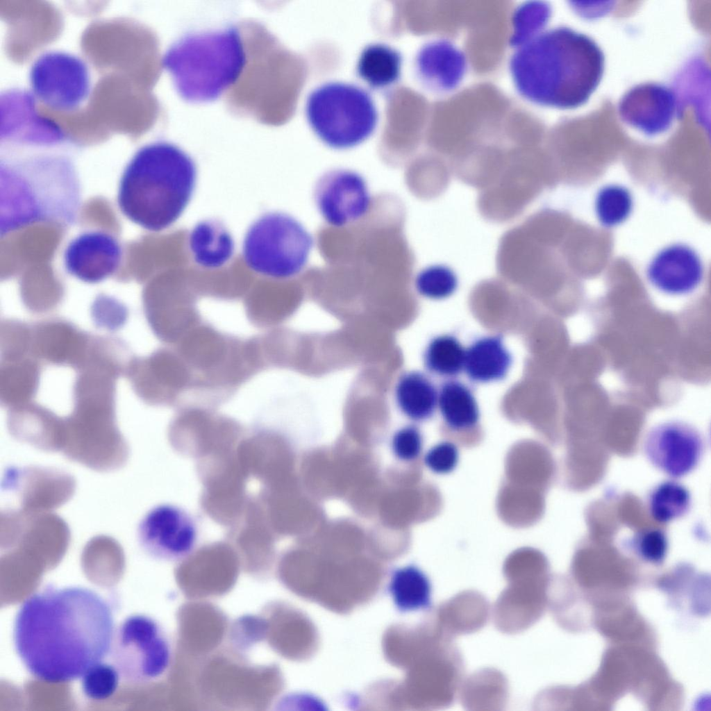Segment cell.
<instances>
[{"label":"cell","instance_id":"obj_1","mask_svg":"<svg viewBox=\"0 0 711 711\" xmlns=\"http://www.w3.org/2000/svg\"><path fill=\"white\" fill-rule=\"evenodd\" d=\"M110 604L81 586H46L21 605L13 626L15 651L35 678L51 683L81 678L110 651Z\"/></svg>","mask_w":711,"mask_h":711},{"label":"cell","instance_id":"obj_2","mask_svg":"<svg viewBox=\"0 0 711 711\" xmlns=\"http://www.w3.org/2000/svg\"><path fill=\"white\" fill-rule=\"evenodd\" d=\"M604 69L605 56L599 44L569 27L555 28L532 39L511 62L521 94L537 103L563 109L587 102Z\"/></svg>","mask_w":711,"mask_h":711},{"label":"cell","instance_id":"obj_3","mask_svg":"<svg viewBox=\"0 0 711 711\" xmlns=\"http://www.w3.org/2000/svg\"><path fill=\"white\" fill-rule=\"evenodd\" d=\"M82 192L74 163L60 153L6 155L0 159V235L37 223L66 228L80 212Z\"/></svg>","mask_w":711,"mask_h":711},{"label":"cell","instance_id":"obj_4","mask_svg":"<svg viewBox=\"0 0 711 711\" xmlns=\"http://www.w3.org/2000/svg\"><path fill=\"white\" fill-rule=\"evenodd\" d=\"M196 165L181 149L166 142L140 148L119 179L117 204L131 221L159 232L181 216L193 194Z\"/></svg>","mask_w":711,"mask_h":711},{"label":"cell","instance_id":"obj_5","mask_svg":"<svg viewBox=\"0 0 711 711\" xmlns=\"http://www.w3.org/2000/svg\"><path fill=\"white\" fill-rule=\"evenodd\" d=\"M246 62L238 29L190 34L165 53L162 67L169 72L178 93L187 101H212L233 85Z\"/></svg>","mask_w":711,"mask_h":711},{"label":"cell","instance_id":"obj_6","mask_svg":"<svg viewBox=\"0 0 711 711\" xmlns=\"http://www.w3.org/2000/svg\"><path fill=\"white\" fill-rule=\"evenodd\" d=\"M308 123L327 147L346 150L363 143L374 133L378 111L371 94L351 83L331 81L308 94Z\"/></svg>","mask_w":711,"mask_h":711},{"label":"cell","instance_id":"obj_7","mask_svg":"<svg viewBox=\"0 0 711 711\" xmlns=\"http://www.w3.org/2000/svg\"><path fill=\"white\" fill-rule=\"evenodd\" d=\"M314 238L294 217L272 212L261 216L248 229L243 244L246 265L274 279L293 278L306 267Z\"/></svg>","mask_w":711,"mask_h":711},{"label":"cell","instance_id":"obj_8","mask_svg":"<svg viewBox=\"0 0 711 711\" xmlns=\"http://www.w3.org/2000/svg\"><path fill=\"white\" fill-rule=\"evenodd\" d=\"M110 652L122 679L133 685L162 678L173 660L172 644L163 628L142 614L130 615L119 624Z\"/></svg>","mask_w":711,"mask_h":711},{"label":"cell","instance_id":"obj_9","mask_svg":"<svg viewBox=\"0 0 711 711\" xmlns=\"http://www.w3.org/2000/svg\"><path fill=\"white\" fill-rule=\"evenodd\" d=\"M29 81L33 93L47 106L62 112L77 109L91 87L85 62L69 53L52 51L40 55L31 65Z\"/></svg>","mask_w":711,"mask_h":711},{"label":"cell","instance_id":"obj_10","mask_svg":"<svg viewBox=\"0 0 711 711\" xmlns=\"http://www.w3.org/2000/svg\"><path fill=\"white\" fill-rule=\"evenodd\" d=\"M313 198L324 221L339 228L364 218L372 205L365 177L345 168L333 169L321 175L315 185Z\"/></svg>","mask_w":711,"mask_h":711},{"label":"cell","instance_id":"obj_11","mask_svg":"<svg viewBox=\"0 0 711 711\" xmlns=\"http://www.w3.org/2000/svg\"><path fill=\"white\" fill-rule=\"evenodd\" d=\"M137 538L141 547L151 557L176 562L193 551L197 528L185 510L174 505L162 504L151 509L142 518Z\"/></svg>","mask_w":711,"mask_h":711},{"label":"cell","instance_id":"obj_12","mask_svg":"<svg viewBox=\"0 0 711 711\" xmlns=\"http://www.w3.org/2000/svg\"><path fill=\"white\" fill-rule=\"evenodd\" d=\"M642 448L655 468L671 478H679L699 465L705 443L702 435L694 426L671 421L653 427L647 433Z\"/></svg>","mask_w":711,"mask_h":711},{"label":"cell","instance_id":"obj_13","mask_svg":"<svg viewBox=\"0 0 711 711\" xmlns=\"http://www.w3.org/2000/svg\"><path fill=\"white\" fill-rule=\"evenodd\" d=\"M117 238L103 231H85L66 246L63 264L71 276L87 283H97L113 275L122 259Z\"/></svg>","mask_w":711,"mask_h":711},{"label":"cell","instance_id":"obj_14","mask_svg":"<svg viewBox=\"0 0 711 711\" xmlns=\"http://www.w3.org/2000/svg\"><path fill=\"white\" fill-rule=\"evenodd\" d=\"M682 110L672 88L655 83L631 88L619 106L620 117L626 123L648 135L667 130Z\"/></svg>","mask_w":711,"mask_h":711},{"label":"cell","instance_id":"obj_15","mask_svg":"<svg viewBox=\"0 0 711 711\" xmlns=\"http://www.w3.org/2000/svg\"><path fill=\"white\" fill-rule=\"evenodd\" d=\"M703 275L701 261L693 249L675 244L662 249L647 269L650 282L669 294H683L694 290Z\"/></svg>","mask_w":711,"mask_h":711},{"label":"cell","instance_id":"obj_16","mask_svg":"<svg viewBox=\"0 0 711 711\" xmlns=\"http://www.w3.org/2000/svg\"><path fill=\"white\" fill-rule=\"evenodd\" d=\"M463 67L462 55L442 42L424 45L415 60L418 78L427 86L434 88L453 86L460 78Z\"/></svg>","mask_w":711,"mask_h":711},{"label":"cell","instance_id":"obj_17","mask_svg":"<svg viewBox=\"0 0 711 711\" xmlns=\"http://www.w3.org/2000/svg\"><path fill=\"white\" fill-rule=\"evenodd\" d=\"M512 364V356L501 337L486 336L465 351L464 369L471 380L489 383L503 379Z\"/></svg>","mask_w":711,"mask_h":711},{"label":"cell","instance_id":"obj_18","mask_svg":"<svg viewBox=\"0 0 711 711\" xmlns=\"http://www.w3.org/2000/svg\"><path fill=\"white\" fill-rule=\"evenodd\" d=\"M402 62L403 56L397 49L381 42L371 43L362 50L356 74L371 90L383 91L399 82Z\"/></svg>","mask_w":711,"mask_h":711},{"label":"cell","instance_id":"obj_19","mask_svg":"<svg viewBox=\"0 0 711 711\" xmlns=\"http://www.w3.org/2000/svg\"><path fill=\"white\" fill-rule=\"evenodd\" d=\"M189 248L198 265L208 269H216L231 258L234 242L220 222L206 220L196 225L191 231Z\"/></svg>","mask_w":711,"mask_h":711},{"label":"cell","instance_id":"obj_20","mask_svg":"<svg viewBox=\"0 0 711 711\" xmlns=\"http://www.w3.org/2000/svg\"><path fill=\"white\" fill-rule=\"evenodd\" d=\"M394 396L401 412L414 421L430 418L437 405L435 387L425 374L417 371L401 375L395 385Z\"/></svg>","mask_w":711,"mask_h":711},{"label":"cell","instance_id":"obj_21","mask_svg":"<svg viewBox=\"0 0 711 711\" xmlns=\"http://www.w3.org/2000/svg\"><path fill=\"white\" fill-rule=\"evenodd\" d=\"M437 405L444 422L453 430L469 429L478 422L476 399L469 388L459 381H447L441 386Z\"/></svg>","mask_w":711,"mask_h":711},{"label":"cell","instance_id":"obj_22","mask_svg":"<svg viewBox=\"0 0 711 711\" xmlns=\"http://www.w3.org/2000/svg\"><path fill=\"white\" fill-rule=\"evenodd\" d=\"M691 505L692 496L689 490L674 480L658 483L647 496L649 513L660 523H668L685 516Z\"/></svg>","mask_w":711,"mask_h":711},{"label":"cell","instance_id":"obj_23","mask_svg":"<svg viewBox=\"0 0 711 711\" xmlns=\"http://www.w3.org/2000/svg\"><path fill=\"white\" fill-rule=\"evenodd\" d=\"M390 592L401 609H427L430 605V582L415 567L409 566L396 571L392 578Z\"/></svg>","mask_w":711,"mask_h":711},{"label":"cell","instance_id":"obj_24","mask_svg":"<svg viewBox=\"0 0 711 711\" xmlns=\"http://www.w3.org/2000/svg\"><path fill=\"white\" fill-rule=\"evenodd\" d=\"M465 351L454 336H437L425 349L424 365L430 372L439 376H457L464 369Z\"/></svg>","mask_w":711,"mask_h":711},{"label":"cell","instance_id":"obj_25","mask_svg":"<svg viewBox=\"0 0 711 711\" xmlns=\"http://www.w3.org/2000/svg\"><path fill=\"white\" fill-rule=\"evenodd\" d=\"M632 197L621 186L609 185L603 187L596 199V212L600 221L608 226L623 222L632 210Z\"/></svg>","mask_w":711,"mask_h":711},{"label":"cell","instance_id":"obj_26","mask_svg":"<svg viewBox=\"0 0 711 711\" xmlns=\"http://www.w3.org/2000/svg\"><path fill=\"white\" fill-rule=\"evenodd\" d=\"M458 281L453 272L443 266L433 265L421 270L415 277V287L422 296L442 299L456 290Z\"/></svg>","mask_w":711,"mask_h":711},{"label":"cell","instance_id":"obj_27","mask_svg":"<svg viewBox=\"0 0 711 711\" xmlns=\"http://www.w3.org/2000/svg\"><path fill=\"white\" fill-rule=\"evenodd\" d=\"M119 679V673L114 665L101 662L83 674L81 688L88 699L103 701L116 692Z\"/></svg>","mask_w":711,"mask_h":711},{"label":"cell","instance_id":"obj_28","mask_svg":"<svg viewBox=\"0 0 711 711\" xmlns=\"http://www.w3.org/2000/svg\"><path fill=\"white\" fill-rule=\"evenodd\" d=\"M627 546L643 560L660 564L664 560L669 542L666 533L661 529L648 528L636 532L627 541Z\"/></svg>","mask_w":711,"mask_h":711},{"label":"cell","instance_id":"obj_29","mask_svg":"<svg viewBox=\"0 0 711 711\" xmlns=\"http://www.w3.org/2000/svg\"><path fill=\"white\" fill-rule=\"evenodd\" d=\"M392 449L401 460L410 461L417 458L422 449V436L415 426H406L396 432L392 439Z\"/></svg>","mask_w":711,"mask_h":711},{"label":"cell","instance_id":"obj_30","mask_svg":"<svg viewBox=\"0 0 711 711\" xmlns=\"http://www.w3.org/2000/svg\"><path fill=\"white\" fill-rule=\"evenodd\" d=\"M459 453L457 446L450 442H442L432 447L426 454V465L437 474H447L456 467Z\"/></svg>","mask_w":711,"mask_h":711},{"label":"cell","instance_id":"obj_31","mask_svg":"<svg viewBox=\"0 0 711 711\" xmlns=\"http://www.w3.org/2000/svg\"><path fill=\"white\" fill-rule=\"evenodd\" d=\"M518 14V31L515 38L521 42L530 34L543 26L549 16V9L544 4L528 5Z\"/></svg>","mask_w":711,"mask_h":711}]
</instances>
